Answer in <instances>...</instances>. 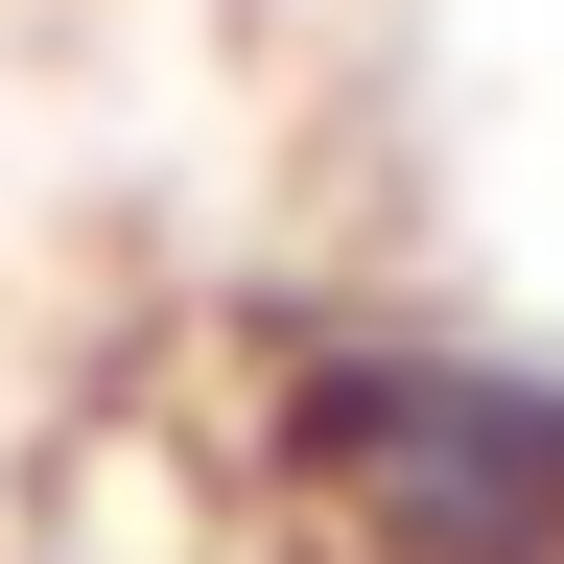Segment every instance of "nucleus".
<instances>
[{
	"label": "nucleus",
	"instance_id": "1",
	"mask_svg": "<svg viewBox=\"0 0 564 564\" xmlns=\"http://www.w3.org/2000/svg\"><path fill=\"white\" fill-rule=\"evenodd\" d=\"M259 470L352 564H564V352L470 329H282Z\"/></svg>",
	"mask_w": 564,
	"mask_h": 564
}]
</instances>
